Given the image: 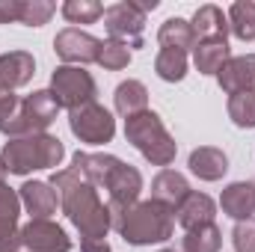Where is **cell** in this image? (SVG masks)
I'll return each mask as SVG.
<instances>
[{"instance_id": "6da1fadb", "label": "cell", "mask_w": 255, "mask_h": 252, "mask_svg": "<svg viewBox=\"0 0 255 252\" xmlns=\"http://www.w3.org/2000/svg\"><path fill=\"white\" fill-rule=\"evenodd\" d=\"M60 196V208L68 217V223L80 232V238H107L113 229L107 205L98 199V190L92 187L74 166L57 169L48 181Z\"/></svg>"}, {"instance_id": "7a4b0ae2", "label": "cell", "mask_w": 255, "mask_h": 252, "mask_svg": "<svg viewBox=\"0 0 255 252\" xmlns=\"http://www.w3.org/2000/svg\"><path fill=\"white\" fill-rule=\"evenodd\" d=\"M65 148L54 133H27V136H12L0 148V160L6 172L12 175H30L33 169H54L63 163Z\"/></svg>"}, {"instance_id": "3957f363", "label": "cell", "mask_w": 255, "mask_h": 252, "mask_svg": "<svg viewBox=\"0 0 255 252\" xmlns=\"http://www.w3.org/2000/svg\"><path fill=\"white\" fill-rule=\"evenodd\" d=\"M116 232L122 235V241L133 244V247L166 244L172 238V232H175V214L169 208L145 199V202L130 205L125 214H122Z\"/></svg>"}, {"instance_id": "277c9868", "label": "cell", "mask_w": 255, "mask_h": 252, "mask_svg": "<svg viewBox=\"0 0 255 252\" xmlns=\"http://www.w3.org/2000/svg\"><path fill=\"white\" fill-rule=\"evenodd\" d=\"M125 139L151 163V166H169L178 154V142L166 130L163 119L154 110H142L136 116L125 119Z\"/></svg>"}, {"instance_id": "5b68a950", "label": "cell", "mask_w": 255, "mask_h": 252, "mask_svg": "<svg viewBox=\"0 0 255 252\" xmlns=\"http://www.w3.org/2000/svg\"><path fill=\"white\" fill-rule=\"evenodd\" d=\"M51 92L57 104L71 113L83 104H92L98 95V86H95V77L80 65H57L51 74Z\"/></svg>"}, {"instance_id": "8992f818", "label": "cell", "mask_w": 255, "mask_h": 252, "mask_svg": "<svg viewBox=\"0 0 255 252\" xmlns=\"http://www.w3.org/2000/svg\"><path fill=\"white\" fill-rule=\"evenodd\" d=\"M63 107L57 104L54 92L51 89H36L33 95L21 98V110H18V119L12 122L6 139L12 136H27V133H45L48 127L57 122V113Z\"/></svg>"}, {"instance_id": "52a82bcc", "label": "cell", "mask_w": 255, "mask_h": 252, "mask_svg": "<svg viewBox=\"0 0 255 252\" xmlns=\"http://www.w3.org/2000/svg\"><path fill=\"white\" fill-rule=\"evenodd\" d=\"M68 127H71V133L80 142H89V145H104V142H110L116 136V119H113V113L107 107H101L98 101L71 110L68 113Z\"/></svg>"}, {"instance_id": "ba28073f", "label": "cell", "mask_w": 255, "mask_h": 252, "mask_svg": "<svg viewBox=\"0 0 255 252\" xmlns=\"http://www.w3.org/2000/svg\"><path fill=\"white\" fill-rule=\"evenodd\" d=\"M107 193H110V202H107V211H110V223L113 229L119 226L122 214H125L130 205L139 202V193H142V175L136 166H130L125 160H119V166L113 169L110 181H107Z\"/></svg>"}, {"instance_id": "9c48e42d", "label": "cell", "mask_w": 255, "mask_h": 252, "mask_svg": "<svg viewBox=\"0 0 255 252\" xmlns=\"http://www.w3.org/2000/svg\"><path fill=\"white\" fill-rule=\"evenodd\" d=\"M104 27L110 39L125 42L128 48H142V30H145V15L133 6V0H119L104 9Z\"/></svg>"}, {"instance_id": "30bf717a", "label": "cell", "mask_w": 255, "mask_h": 252, "mask_svg": "<svg viewBox=\"0 0 255 252\" xmlns=\"http://www.w3.org/2000/svg\"><path fill=\"white\" fill-rule=\"evenodd\" d=\"M54 51L63 60V65H89L98 63V51H101V39H95L92 33L80 30V27H65L54 39Z\"/></svg>"}, {"instance_id": "8fae6325", "label": "cell", "mask_w": 255, "mask_h": 252, "mask_svg": "<svg viewBox=\"0 0 255 252\" xmlns=\"http://www.w3.org/2000/svg\"><path fill=\"white\" fill-rule=\"evenodd\" d=\"M21 247L27 252H71V238L54 220H30L21 226Z\"/></svg>"}, {"instance_id": "7c38bea8", "label": "cell", "mask_w": 255, "mask_h": 252, "mask_svg": "<svg viewBox=\"0 0 255 252\" xmlns=\"http://www.w3.org/2000/svg\"><path fill=\"white\" fill-rule=\"evenodd\" d=\"M21 196L6 181L0 184V252H18L21 250Z\"/></svg>"}, {"instance_id": "4fadbf2b", "label": "cell", "mask_w": 255, "mask_h": 252, "mask_svg": "<svg viewBox=\"0 0 255 252\" xmlns=\"http://www.w3.org/2000/svg\"><path fill=\"white\" fill-rule=\"evenodd\" d=\"M217 83L223 92L238 95V92H255V54L232 57L229 63L217 71Z\"/></svg>"}, {"instance_id": "5bb4252c", "label": "cell", "mask_w": 255, "mask_h": 252, "mask_svg": "<svg viewBox=\"0 0 255 252\" xmlns=\"http://www.w3.org/2000/svg\"><path fill=\"white\" fill-rule=\"evenodd\" d=\"M21 196V208L30 214V220H51V214H57L60 208V196L48 181H24L18 187Z\"/></svg>"}, {"instance_id": "9a60e30c", "label": "cell", "mask_w": 255, "mask_h": 252, "mask_svg": "<svg viewBox=\"0 0 255 252\" xmlns=\"http://www.w3.org/2000/svg\"><path fill=\"white\" fill-rule=\"evenodd\" d=\"M36 74V60L30 51H6L0 54V89H21L33 80Z\"/></svg>"}, {"instance_id": "2e32d148", "label": "cell", "mask_w": 255, "mask_h": 252, "mask_svg": "<svg viewBox=\"0 0 255 252\" xmlns=\"http://www.w3.org/2000/svg\"><path fill=\"white\" fill-rule=\"evenodd\" d=\"M187 193H190V181H187L181 172H175V169H160V172L151 178V202L169 208L172 214H175L178 205L187 199Z\"/></svg>"}, {"instance_id": "e0dca14e", "label": "cell", "mask_w": 255, "mask_h": 252, "mask_svg": "<svg viewBox=\"0 0 255 252\" xmlns=\"http://www.w3.org/2000/svg\"><path fill=\"white\" fill-rule=\"evenodd\" d=\"M214 217H217V202L208 193H199V190H190L187 199L175 211V220H178V226L184 232H193L199 226H211Z\"/></svg>"}, {"instance_id": "ac0fdd59", "label": "cell", "mask_w": 255, "mask_h": 252, "mask_svg": "<svg viewBox=\"0 0 255 252\" xmlns=\"http://www.w3.org/2000/svg\"><path fill=\"white\" fill-rule=\"evenodd\" d=\"M71 163H74V169H77L92 187H107L113 169L119 166V157H116V154H104V151H74Z\"/></svg>"}, {"instance_id": "d6986e66", "label": "cell", "mask_w": 255, "mask_h": 252, "mask_svg": "<svg viewBox=\"0 0 255 252\" xmlns=\"http://www.w3.org/2000/svg\"><path fill=\"white\" fill-rule=\"evenodd\" d=\"M187 166L199 181H220L226 172H229V157L223 148H214V145H199L193 148L190 157H187Z\"/></svg>"}, {"instance_id": "ffe728a7", "label": "cell", "mask_w": 255, "mask_h": 252, "mask_svg": "<svg viewBox=\"0 0 255 252\" xmlns=\"http://www.w3.org/2000/svg\"><path fill=\"white\" fill-rule=\"evenodd\" d=\"M220 208L226 217H232L235 223L250 220L255 214V184L253 181H232L220 196Z\"/></svg>"}, {"instance_id": "44dd1931", "label": "cell", "mask_w": 255, "mask_h": 252, "mask_svg": "<svg viewBox=\"0 0 255 252\" xmlns=\"http://www.w3.org/2000/svg\"><path fill=\"white\" fill-rule=\"evenodd\" d=\"M190 27H193L196 42H202V39H226L229 36V18L214 3H205V6H199L193 12Z\"/></svg>"}, {"instance_id": "7402d4cb", "label": "cell", "mask_w": 255, "mask_h": 252, "mask_svg": "<svg viewBox=\"0 0 255 252\" xmlns=\"http://www.w3.org/2000/svg\"><path fill=\"white\" fill-rule=\"evenodd\" d=\"M229 60H232L229 39H202L193 48V65L199 68V74H217Z\"/></svg>"}, {"instance_id": "603a6c76", "label": "cell", "mask_w": 255, "mask_h": 252, "mask_svg": "<svg viewBox=\"0 0 255 252\" xmlns=\"http://www.w3.org/2000/svg\"><path fill=\"white\" fill-rule=\"evenodd\" d=\"M113 104H116V113L122 119H130L142 110H148V89L145 83L139 80H122L113 92Z\"/></svg>"}, {"instance_id": "cb8c5ba5", "label": "cell", "mask_w": 255, "mask_h": 252, "mask_svg": "<svg viewBox=\"0 0 255 252\" xmlns=\"http://www.w3.org/2000/svg\"><path fill=\"white\" fill-rule=\"evenodd\" d=\"M157 42L160 48H169V51H193L196 48V36H193V27L187 18H166L157 30Z\"/></svg>"}, {"instance_id": "d4e9b609", "label": "cell", "mask_w": 255, "mask_h": 252, "mask_svg": "<svg viewBox=\"0 0 255 252\" xmlns=\"http://www.w3.org/2000/svg\"><path fill=\"white\" fill-rule=\"evenodd\" d=\"M229 33L241 42H255V0H235L226 12Z\"/></svg>"}, {"instance_id": "484cf974", "label": "cell", "mask_w": 255, "mask_h": 252, "mask_svg": "<svg viewBox=\"0 0 255 252\" xmlns=\"http://www.w3.org/2000/svg\"><path fill=\"white\" fill-rule=\"evenodd\" d=\"M154 71L160 80L166 83H178L187 77V54L184 51H169V48H160V54L154 57Z\"/></svg>"}, {"instance_id": "4316f807", "label": "cell", "mask_w": 255, "mask_h": 252, "mask_svg": "<svg viewBox=\"0 0 255 252\" xmlns=\"http://www.w3.org/2000/svg\"><path fill=\"white\" fill-rule=\"evenodd\" d=\"M220 247H223V232L214 223L184 232V238H181V250L187 252H220Z\"/></svg>"}, {"instance_id": "83f0119b", "label": "cell", "mask_w": 255, "mask_h": 252, "mask_svg": "<svg viewBox=\"0 0 255 252\" xmlns=\"http://www.w3.org/2000/svg\"><path fill=\"white\" fill-rule=\"evenodd\" d=\"M60 12L68 24H95L98 18H104V6L98 0H65Z\"/></svg>"}, {"instance_id": "f1b7e54d", "label": "cell", "mask_w": 255, "mask_h": 252, "mask_svg": "<svg viewBox=\"0 0 255 252\" xmlns=\"http://www.w3.org/2000/svg\"><path fill=\"white\" fill-rule=\"evenodd\" d=\"M229 119L238 127H255V92H238L229 98Z\"/></svg>"}, {"instance_id": "f546056e", "label": "cell", "mask_w": 255, "mask_h": 252, "mask_svg": "<svg viewBox=\"0 0 255 252\" xmlns=\"http://www.w3.org/2000/svg\"><path fill=\"white\" fill-rule=\"evenodd\" d=\"M130 63V48L125 42H116V39H107L101 42V51H98V65L107 68V71H122Z\"/></svg>"}, {"instance_id": "4dcf8cb0", "label": "cell", "mask_w": 255, "mask_h": 252, "mask_svg": "<svg viewBox=\"0 0 255 252\" xmlns=\"http://www.w3.org/2000/svg\"><path fill=\"white\" fill-rule=\"evenodd\" d=\"M57 12L54 0H24L21 3V24L27 27H42L51 21V15Z\"/></svg>"}, {"instance_id": "1f68e13d", "label": "cell", "mask_w": 255, "mask_h": 252, "mask_svg": "<svg viewBox=\"0 0 255 252\" xmlns=\"http://www.w3.org/2000/svg\"><path fill=\"white\" fill-rule=\"evenodd\" d=\"M18 110H21V98L9 89H0V133H9L12 122L18 119Z\"/></svg>"}, {"instance_id": "d6a6232c", "label": "cell", "mask_w": 255, "mask_h": 252, "mask_svg": "<svg viewBox=\"0 0 255 252\" xmlns=\"http://www.w3.org/2000/svg\"><path fill=\"white\" fill-rule=\"evenodd\" d=\"M232 244L238 252H255V217L235 223L232 229Z\"/></svg>"}, {"instance_id": "836d02e7", "label": "cell", "mask_w": 255, "mask_h": 252, "mask_svg": "<svg viewBox=\"0 0 255 252\" xmlns=\"http://www.w3.org/2000/svg\"><path fill=\"white\" fill-rule=\"evenodd\" d=\"M21 3L24 0H0V24L21 21Z\"/></svg>"}, {"instance_id": "e575fe53", "label": "cell", "mask_w": 255, "mask_h": 252, "mask_svg": "<svg viewBox=\"0 0 255 252\" xmlns=\"http://www.w3.org/2000/svg\"><path fill=\"white\" fill-rule=\"evenodd\" d=\"M80 252H110L107 238H80Z\"/></svg>"}, {"instance_id": "d590c367", "label": "cell", "mask_w": 255, "mask_h": 252, "mask_svg": "<svg viewBox=\"0 0 255 252\" xmlns=\"http://www.w3.org/2000/svg\"><path fill=\"white\" fill-rule=\"evenodd\" d=\"M3 178H6V166H3V160H0V184H3Z\"/></svg>"}, {"instance_id": "8d00e7d4", "label": "cell", "mask_w": 255, "mask_h": 252, "mask_svg": "<svg viewBox=\"0 0 255 252\" xmlns=\"http://www.w3.org/2000/svg\"><path fill=\"white\" fill-rule=\"evenodd\" d=\"M157 252H178V250H157Z\"/></svg>"}, {"instance_id": "74e56055", "label": "cell", "mask_w": 255, "mask_h": 252, "mask_svg": "<svg viewBox=\"0 0 255 252\" xmlns=\"http://www.w3.org/2000/svg\"><path fill=\"white\" fill-rule=\"evenodd\" d=\"M178 252H187V250H181V247H178Z\"/></svg>"}]
</instances>
